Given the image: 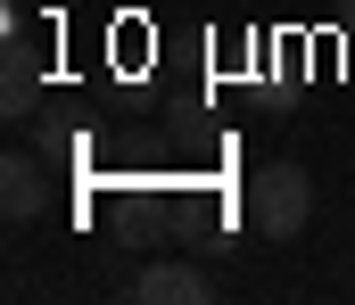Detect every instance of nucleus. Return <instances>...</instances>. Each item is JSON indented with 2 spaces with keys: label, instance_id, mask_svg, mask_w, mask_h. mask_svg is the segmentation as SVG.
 Segmentation results:
<instances>
[{
  "label": "nucleus",
  "instance_id": "1",
  "mask_svg": "<svg viewBox=\"0 0 355 305\" xmlns=\"http://www.w3.org/2000/svg\"><path fill=\"white\" fill-rule=\"evenodd\" d=\"M314 223V182H306V165H257L248 174V231L257 239H297Z\"/></svg>",
  "mask_w": 355,
  "mask_h": 305
},
{
  "label": "nucleus",
  "instance_id": "2",
  "mask_svg": "<svg viewBox=\"0 0 355 305\" xmlns=\"http://www.w3.org/2000/svg\"><path fill=\"white\" fill-rule=\"evenodd\" d=\"M42 206H50V165H42L33 149H8V157H0V214H8V223H33Z\"/></svg>",
  "mask_w": 355,
  "mask_h": 305
},
{
  "label": "nucleus",
  "instance_id": "3",
  "mask_svg": "<svg viewBox=\"0 0 355 305\" xmlns=\"http://www.w3.org/2000/svg\"><path fill=\"white\" fill-rule=\"evenodd\" d=\"M33 100H42V50L25 33H8V58H0V115L8 124H33Z\"/></svg>",
  "mask_w": 355,
  "mask_h": 305
},
{
  "label": "nucleus",
  "instance_id": "4",
  "mask_svg": "<svg viewBox=\"0 0 355 305\" xmlns=\"http://www.w3.org/2000/svg\"><path fill=\"white\" fill-rule=\"evenodd\" d=\"M132 297H141V305H207L215 281H207L198 264H149V272L132 281Z\"/></svg>",
  "mask_w": 355,
  "mask_h": 305
},
{
  "label": "nucleus",
  "instance_id": "5",
  "mask_svg": "<svg viewBox=\"0 0 355 305\" xmlns=\"http://www.w3.org/2000/svg\"><path fill=\"white\" fill-rule=\"evenodd\" d=\"M339 33H355V0H339Z\"/></svg>",
  "mask_w": 355,
  "mask_h": 305
}]
</instances>
